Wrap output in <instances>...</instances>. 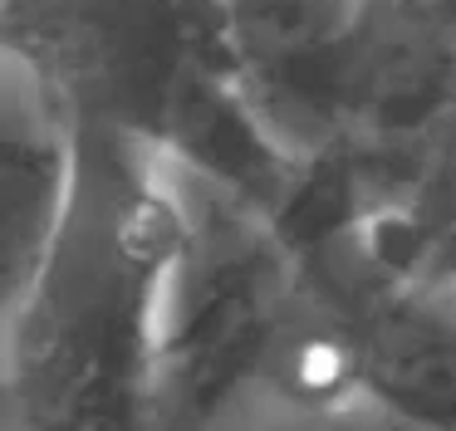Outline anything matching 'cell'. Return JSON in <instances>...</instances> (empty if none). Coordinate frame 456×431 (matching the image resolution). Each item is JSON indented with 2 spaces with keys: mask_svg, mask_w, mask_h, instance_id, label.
I'll list each match as a JSON object with an SVG mask.
<instances>
[{
  "mask_svg": "<svg viewBox=\"0 0 456 431\" xmlns=\"http://www.w3.org/2000/svg\"><path fill=\"white\" fill-rule=\"evenodd\" d=\"M265 372L289 407H334L358 382V343L334 323H289L270 338Z\"/></svg>",
  "mask_w": 456,
  "mask_h": 431,
  "instance_id": "obj_1",
  "label": "cell"
},
{
  "mask_svg": "<svg viewBox=\"0 0 456 431\" xmlns=\"http://www.w3.org/2000/svg\"><path fill=\"white\" fill-rule=\"evenodd\" d=\"M182 216L158 196H133L128 206H118V225H113V250L133 264V270H158L162 260H172L182 245Z\"/></svg>",
  "mask_w": 456,
  "mask_h": 431,
  "instance_id": "obj_2",
  "label": "cell"
}]
</instances>
